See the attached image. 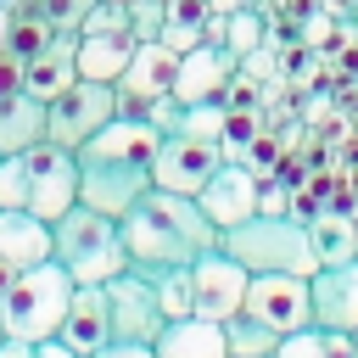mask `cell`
<instances>
[{
	"instance_id": "1",
	"label": "cell",
	"mask_w": 358,
	"mask_h": 358,
	"mask_svg": "<svg viewBox=\"0 0 358 358\" xmlns=\"http://www.w3.org/2000/svg\"><path fill=\"white\" fill-rule=\"evenodd\" d=\"M162 134L145 117H112L106 129H95L73 157H78V201L95 213L123 218L134 207V196L151 190V162H157Z\"/></svg>"
},
{
	"instance_id": "2",
	"label": "cell",
	"mask_w": 358,
	"mask_h": 358,
	"mask_svg": "<svg viewBox=\"0 0 358 358\" xmlns=\"http://www.w3.org/2000/svg\"><path fill=\"white\" fill-rule=\"evenodd\" d=\"M129 268L151 274V268H190L201 252L218 246V229L207 224V213L196 207V196H173V190H145L134 196V207L117 218Z\"/></svg>"
},
{
	"instance_id": "3",
	"label": "cell",
	"mask_w": 358,
	"mask_h": 358,
	"mask_svg": "<svg viewBox=\"0 0 358 358\" xmlns=\"http://www.w3.org/2000/svg\"><path fill=\"white\" fill-rule=\"evenodd\" d=\"M218 252L235 257L246 274H313V246H308V224L280 213H252L246 224H229L218 229Z\"/></svg>"
},
{
	"instance_id": "4",
	"label": "cell",
	"mask_w": 358,
	"mask_h": 358,
	"mask_svg": "<svg viewBox=\"0 0 358 358\" xmlns=\"http://www.w3.org/2000/svg\"><path fill=\"white\" fill-rule=\"evenodd\" d=\"M67 302H73V274L50 257L39 268H22L11 274V285L0 291V330L17 336V341H50L67 319Z\"/></svg>"
},
{
	"instance_id": "5",
	"label": "cell",
	"mask_w": 358,
	"mask_h": 358,
	"mask_svg": "<svg viewBox=\"0 0 358 358\" xmlns=\"http://www.w3.org/2000/svg\"><path fill=\"white\" fill-rule=\"evenodd\" d=\"M50 229H56V263L73 274V285H106L112 274L129 268V252H123V235H117L112 213H95V207L78 201Z\"/></svg>"
},
{
	"instance_id": "6",
	"label": "cell",
	"mask_w": 358,
	"mask_h": 358,
	"mask_svg": "<svg viewBox=\"0 0 358 358\" xmlns=\"http://www.w3.org/2000/svg\"><path fill=\"white\" fill-rule=\"evenodd\" d=\"M117 117V84H101V78H73L56 101H45V140L78 151L95 129H106Z\"/></svg>"
},
{
	"instance_id": "7",
	"label": "cell",
	"mask_w": 358,
	"mask_h": 358,
	"mask_svg": "<svg viewBox=\"0 0 358 358\" xmlns=\"http://www.w3.org/2000/svg\"><path fill=\"white\" fill-rule=\"evenodd\" d=\"M22 162H28V213L56 224L67 207H78V157L67 145L39 140L22 151Z\"/></svg>"
},
{
	"instance_id": "8",
	"label": "cell",
	"mask_w": 358,
	"mask_h": 358,
	"mask_svg": "<svg viewBox=\"0 0 358 358\" xmlns=\"http://www.w3.org/2000/svg\"><path fill=\"white\" fill-rule=\"evenodd\" d=\"M252 319H263L274 336L308 330L313 324V296H308V274H252L246 280V302Z\"/></svg>"
},
{
	"instance_id": "9",
	"label": "cell",
	"mask_w": 358,
	"mask_h": 358,
	"mask_svg": "<svg viewBox=\"0 0 358 358\" xmlns=\"http://www.w3.org/2000/svg\"><path fill=\"white\" fill-rule=\"evenodd\" d=\"M106 308H112V341H145L151 347L168 324V313H162V302L140 268H123L106 280Z\"/></svg>"
},
{
	"instance_id": "10",
	"label": "cell",
	"mask_w": 358,
	"mask_h": 358,
	"mask_svg": "<svg viewBox=\"0 0 358 358\" xmlns=\"http://www.w3.org/2000/svg\"><path fill=\"white\" fill-rule=\"evenodd\" d=\"M224 151L218 140H196V134H162L157 145V162H151V185L157 190H173V196H196L213 173H218Z\"/></svg>"
},
{
	"instance_id": "11",
	"label": "cell",
	"mask_w": 358,
	"mask_h": 358,
	"mask_svg": "<svg viewBox=\"0 0 358 358\" xmlns=\"http://www.w3.org/2000/svg\"><path fill=\"white\" fill-rule=\"evenodd\" d=\"M173 78H179V56L168 45H134V62L117 78V112L145 117L162 95H173Z\"/></svg>"
},
{
	"instance_id": "12",
	"label": "cell",
	"mask_w": 358,
	"mask_h": 358,
	"mask_svg": "<svg viewBox=\"0 0 358 358\" xmlns=\"http://www.w3.org/2000/svg\"><path fill=\"white\" fill-rule=\"evenodd\" d=\"M246 280H252V274L213 246V252H201V257L190 263V308H196L201 319H218V324H224L229 313H241Z\"/></svg>"
},
{
	"instance_id": "13",
	"label": "cell",
	"mask_w": 358,
	"mask_h": 358,
	"mask_svg": "<svg viewBox=\"0 0 358 358\" xmlns=\"http://www.w3.org/2000/svg\"><path fill=\"white\" fill-rule=\"evenodd\" d=\"M257 190H263V179H257L241 157H224L218 173L196 190V207L207 213L213 229H229V224H246V218L257 213Z\"/></svg>"
},
{
	"instance_id": "14",
	"label": "cell",
	"mask_w": 358,
	"mask_h": 358,
	"mask_svg": "<svg viewBox=\"0 0 358 358\" xmlns=\"http://www.w3.org/2000/svg\"><path fill=\"white\" fill-rule=\"evenodd\" d=\"M308 296H313V324L319 330H358V257L347 263H324L308 274Z\"/></svg>"
},
{
	"instance_id": "15",
	"label": "cell",
	"mask_w": 358,
	"mask_h": 358,
	"mask_svg": "<svg viewBox=\"0 0 358 358\" xmlns=\"http://www.w3.org/2000/svg\"><path fill=\"white\" fill-rule=\"evenodd\" d=\"M229 78H235V50L201 39L196 50L179 56L173 95H179V106H190V101H224V84H229Z\"/></svg>"
},
{
	"instance_id": "16",
	"label": "cell",
	"mask_w": 358,
	"mask_h": 358,
	"mask_svg": "<svg viewBox=\"0 0 358 358\" xmlns=\"http://www.w3.org/2000/svg\"><path fill=\"white\" fill-rule=\"evenodd\" d=\"M62 347H73L78 358L101 352L112 341V308H106V285H73V302H67V319L56 330Z\"/></svg>"
},
{
	"instance_id": "17",
	"label": "cell",
	"mask_w": 358,
	"mask_h": 358,
	"mask_svg": "<svg viewBox=\"0 0 358 358\" xmlns=\"http://www.w3.org/2000/svg\"><path fill=\"white\" fill-rule=\"evenodd\" d=\"M0 257H6L11 274L39 268V263L56 257V229L39 213H28V207H6L0 213Z\"/></svg>"
},
{
	"instance_id": "18",
	"label": "cell",
	"mask_w": 358,
	"mask_h": 358,
	"mask_svg": "<svg viewBox=\"0 0 358 358\" xmlns=\"http://www.w3.org/2000/svg\"><path fill=\"white\" fill-rule=\"evenodd\" d=\"M73 78H78V34H56L39 56L22 62V90L34 101H56Z\"/></svg>"
},
{
	"instance_id": "19",
	"label": "cell",
	"mask_w": 358,
	"mask_h": 358,
	"mask_svg": "<svg viewBox=\"0 0 358 358\" xmlns=\"http://www.w3.org/2000/svg\"><path fill=\"white\" fill-rule=\"evenodd\" d=\"M151 347H157V358H229V347H224V324H218V319H201V313L168 319L162 336H157Z\"/></svg>"
},
{
	"instance_id": "20",
	"label": "cell",
	"mask_w": 358,
	"mask_h": 358,
	"mask_svg": "<svg viewBox=\"0 0 358 358\" xmlns=\"http://www.w3.org/2000/svg\"><path fill=\"white\" fill-rule=\"evenodd\" d=\"M308 246H313V263H347L358 257V218L347 207H319L308 218Z\"/></svg>"
},
{
	"instance_id": "21",
	"label": "cell",
	"mask_w": 358,
	"mask_h": 358,
	"mask_svg": "<svg viewBox=\"0 0 358 358\" xmlns=\"http://www.w3.org/2000/svg\"><path fill=\"white\" fill-rule=\"evenodd\" d=\"M39 140H45V101H34L28 90L0 95V157H17Z\"/></svg>"
},
{
	"instance_id": "22",
	"label": "cell",
	"mask_w": 358,
	"mask_h": 358,
	"mask_svg": "<svg viewBox=\"0 0 358 358\" xmlns=\"http://www.w3.org/2000/svg\"><path fill=\"white\" fill-rule=\"evenodd\" d=\"M129 62H134V39L129 34H78V78L117 84Z\"/></svg>"
},
{
	"instance_id": "23",
	"label": "cell",
	"mask_w": 358,
	"mask_h": 358,
	"mask_svg": "<svg viewBox=\"0 0 358 358\" xmlns=\"http://www.w3.org/2000/svg\"><path fill=\"white\" fill-rule=\"evenodd\" d=\"M201 39H207V0H168L162 39H157V45H168L173 56H185V50H196Z\"/></svg>"
},
{
	"instance_id": "24",
	"label": "cell",
	"mask_w": 358,
	"mask_h": 358,
	"mask_svg": "<svg viewBox=\"0 0 358 358\" xmlns=\"http://www.w3.org/2000/svg\"><path fill=\"white\" fill-rule=\"evenodd\" d=\"M224 347H229V358H274L280 336H274L263 319H252V313L241 308V313L224 319Z\"/></svg>"
},
{
	"instance_id": "25",
	"label": "cell",
	"mask_w": 358,
	"mask_h": 358,
	"mask_svg": "<svg viewBox=\"0 0 358 358\" xmlns=\"http://www.w3.org/2000/svg\"><path fill=\"white\" fill-rule=\"evenodd\" d=\"M50 39H56V28H50V22H45L34 6H17V11H6V50H11L17 62L39 56Z\"/></svg>"
},
{
	"instance_id": "26",
	"label": "cell",
	"mask_w": 358,
	"mask_h": 358,
	"mask_svg": "<svg viewBox=\"0 0 358 358\" xmlns=\"http://www.w3.org/2000/svg\"><path fill=\"white\" fill-rule=\"evenodd\" d=\"M268 129V117L263 112H252V106H224V129H218V151L224 157H241L257 134Z\"/></svg>"
},
{
	"instance_id": "27",
	"label": "cell",
	"mask_w": 358,
	"mask_h": 358,
	"mask_svg": "<svg viewBox=\"0 0 358 358\" xmlns=\"http://www.w3.org/2000/svg\"><path fill=\"white\" fill-rule=\"evenodd\" d=\"M263 39H268V22H263L257 6H241V11L224 17V50H235V62H241L246 50H257Z\"/></svg>"
},
{
	"instance_id": "28",
	"label": "cell",
	"mask_w": 358,
	"mask_h": 358,
	"mask_svg": "<svg viewBox=\"0 0 358 358\" xmlns=\"http://www.w3.org/2000/svg\"><path fill=\"white\" fill-rule=\"evenodd\" d=\"M145 280H151V291H157V302H162L168 319L196 313V308H190V268H151Z\"/></svg>"
},
{
	"instance_id": "29",
	"label": "cell",
	"mask_w": 358,
	"mask_h": 358,
	"mask_svg": "<svg viewBox=\"0 0 358 358\" xmlns=\"http://www.w3.org/2000/svg\"><path fill=\"white\" fill-rule=\"evenodd\" d=\"M218 129H224V101H190V106H179V129L173 134L218 140Z\"/></svg>"
},
{
	"instance_id": "30",
	"label": "cell",
	"mask_w": 358,
	"mask_h": 358,
	"mask_svg": "<svg viewBox=\"0 0 358 358\" xmlns=\"http://www.w3.org/2000/svg\"><path fill=\"white\" fill-rule=\"evenodd\" d=\"M162 17H168L162 0H129V39L134 45H157L162 39Z\"/></svg>"
},
{
	"instance_id": "31",
	"label": "cell",
	"mask_w": 358,
	"mask_h": 358,
	"mask_svg": "<svg viewBox=\"0 0 358 358\" xmlns=\"http://www.w3.org/2000/svg\"><path fill=\"white\" fill-rule=\"evenodd\" d=\"M274 358H336V352H330V330H319V324L291 330V336H280Z\"/></svg>"
},
{
	"instance_id": "32",
	"label": "cell",
	"mask_w": 358,
	"mask_h": 358,
	"mask_svg": "<svg viewBox=\"0 0 358 358\" xmlns=\"http://www.w3.org/2000/svg\"><path fill=\"white\" fill-rule=\"evenodd\" d=\"M78 34H129V6L123 0H95L78 22Z\"/></svg>"
},
{
	"instance_id": "33",
	"label": "cell",
	"mask_w": 358,
	"mask_h": 358,
	"mask_svg": "<svg viewBox=\"0 0 358 358\" xmlns=\"http://www.w3.org/2000/svg\"><path fill=\"white\" fill-rule=\"evenodd\" d=\"M6 207H28V162H22V151L0 157V213Z\"/></svg>"
},
{
	"instance_id": "34",
	"label": "cell",
	"mask_w": 358,
	"mask_h": 358,
	"mask_svg": "<svg viewBox=\"0 0 358 358\" xmlns=\"http://www.w3.org/2000/svg\"><path fill=\"white\" fill-rule=\"evenodd\" d=\"M241 162H246L257 179H268V173H274V162H280V140H268V129H263V134L241 151Z\"/></svg>"
},
{
	"instance_id": "35",
	"label": "cell",
	"mask_w": 358,
	"mask_h": 358,
	"mask_svg": "<svg viewBox=\"0 0 358 358\" xmlns=\"http://www.w3.org/2000/svg\"><path fill=\"white\" fill-rule=\"evenodd\" d=\"M257 213H268V218H280V213H291V179H280V173H268V179H263V190H257Z\"/></svg>"
},
{
	"instance_id": "36",
	"label": "cell",
	"mask_w": 358,
	"mask_h": 358,
	"mask_svg": "<svg viewBox=\"0 0 358 358\" xmlns=\"http://www.w3.org/2000/svg\"><path fill=\"white\" fill-rule=\"evenodd\" d=\"M90 358H157V347H145V341H106V347L90 352Z\"/></svg>"
},
{
	"instance_id": "37",
	"label": "cell",
	"mask_w": 358,
	"mask_h": 358,
	"mask_svg": "<svg viewBox=\"0 0 358 358\" xmlns=\"http://www.w3.org/2000/svg\"><path fill=\"white\" fill-rule=\"evenodd\" d=\"M11 90H22V62L11 50H0V95H11Z\"/></svg>"
},
{
	"instance_id": "38",
	"label": "cell",
	"mask_w": 358,
	"mask_h": 358,
	"mask_svg": "<svg viewBox=\"0 0 358 358\" xmlns=\"http://www.w3.org/2000/svg\"><path fill=\"white\" fill-rule=\"evenodd\" d=\"M0 358H34V341H17V336H0Z\"/></svg>"
},
{
	"instance_id": "39",
	"label": "cell",
	"mask_w": 358,
	"mask_h": 358,
	"mask_svg": "<svg viewBox=\"0 0 358 358\" xmlns=\"http://www.w3.org/2000/svg\"><path fill=\"white\" fill-rule=\"evenodd\" d=\"M34 358H78V352H73V347H62V341L50 336V341H39V347H34Z\"/></svg>"
},
{
	"instance_id": "40",
	"label": "cell",
	"mask_w": 358,
	"mask_h": 358,
	"mask_svg": "<svg viewBox=\"0 0 358 358\" xmlns=\"http://www.w3.org/2000/svg\"><path fill=\"white\" fill-rule=\"evenodd\" d=\"M341 22H347V28H352V34H358V0H352V6H347V17H341Z\"/></svg>"
},
{
	"instance_id": "41",
	"label": "cell",
	"mask_w": 358,
	"mask_h": 358,
	"mask_svg": "<svg viewBox=\"0 0 358 358\" xmlns=\"http://www.w3.org/2000/svg\"><path fill=\"white\" fill-rule=\"evenodd\" d=\"M6 285H11V268H6V257H0V291H6Z\"/></svg>"
},
{
	"instance_id": "42",
	"label": "cell",
	"mask_w": 358,
	"mask_h": 358,
	"mask_svg": "<svg viewBox=\"0 0 358 358\" xmlns=\"http://www.w3.org/2000/svg\"><path fill=\"white\" fill-rule=\"evenodd\" d=\"M352 358H358V330H352Z\"/></svg>"
},
{
	"instance_id": "43",
	"label": "cell",
	"mask_w": 358,
	"mask_h": 358,
	"mask_svg": "<svg viewBox=\"0 0 358 358\" xmlns=\"http://www.w3.org/2000/svg\"><path fill=\"white\" fill-rule=\"evenodd\" d=\"M162 6H168V0H162Z\"/></svg>"
},
{
	"instance_id": "44",
	"label": "cell",
	"mask_w": 358,
	"mask_h": 358,
	"mask_svg": "<svg viewBox=\"0 0 358 358\" xmlns=\"http://www.w3.org/2000/svg\"><path fill=\"white\" fill-rule=\"evenodd\" d=\"M123 6H129V0H123Z\"/></svg>"
},
{
	"instance_id": "45",
	"label": "cell",
	"mask_w": 358,
	"mask_h": 358,
	"mask_svg": "<svg viewBox=\"0 0 358 358\" xmlns=\"http://www.w3.org/2000/svg\"><path fill=\"white\" fill-rule=\"evenodd\" d=\"M0 336H6V330H0Z\"/></svg>"
}]
</instances>
